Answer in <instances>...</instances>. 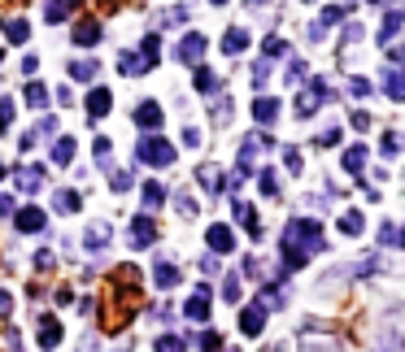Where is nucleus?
<instances>
[{
    "instance_id": "15",
    "label": "nucleus",
    "mask_w": 405,
    "mask_h": 352,
    "mask_svg": "<svg viewBox=\"0 0 405 352\" xmlns=\"http://www.w3.org/2000/svg\"><path fill=\"white\" fill-rule=\"evenodd\" d=\"M240 331H245V335H262V331H266V309L249 305L245 313H240Z\"/></svg>"
},
{
    "instance_id": "2",
    "label": "nucleus",
    "mask_w": 405,
    "mask_h": 352,
    "mask_svg": "<svg viewBox=\"0 0 405 352\" xmlns=\"http://www.w3.org/2000/svg\"><path fill=\"white\" fill-rule=\"evenodd\" d=\"M157 57H161V35L153 30V35H144L140 53H122V57H118V70H122L126 78H135V74H149V70L157 66Z\"/></svg>"
},
{
    "instance_id": "59",
    "label": "nucleus",
    "mask_w": 405,
    "mask_h": 352,
    "mask_svg": "<svg viewBox=\"0 0 405 352\" xmlns=\"http://www.w3.org/2000/svg\"><path fill=\"white\" fill-rule=\"evenodd\" d=\"M113 5H118V0H101V9H113Z\"/></svg>"
},
{
    "instance_id": "61",
    "label": "nucleus",
    "mask_w": 405,
    "mask_h": 352,
    "mask_svg": "<svg viewBox=\"0 0 405 352\" xmlns=\"http://www.w3.org/2000/svg\"><path fill=\"white\" fill-rule=\"evenodd\" d=\"M209 5H226V0H209Z\"/></svg>"
},
{
    "instance_id": "33",
    "label": "nucleus",
    "mask_w": 405,
    "mask_h": 352,
    "mask_svg": "<svg viewBox=\"0 0 405 352\" xmlns=\"http://www.w3.org/2000/svg\"><path fill=\"white\" fill-rule=\"evenodd\" d=\"M305 78H310V66H305L301 57H292V61H288V83H292V87H305Z\"/></svg>"
},
{
    "instance_id": "56",
    "label": "nucleus",
    "mask_w": 405,
    "mask_h": 352,
    "mask_svg": "<svg viewBox=\"0 0 405 352\" xmlns=\"http://www.w3.org/2000/svg\"><path fill=\"white\" fill-rule=\"evenodd\" d=\"M353 126H358V131H366V126H370V114H366V109H358V114H353Z\"/></svg>"
},
{
    "instance_id": "54",
    "label": "nucleus",
    "mask_w": 405,
    "mask_h": 352,
    "mask_svg": "<svg viewBox=\"0 0 405 352\" xmlns=\"http://www.w3.org/2000/svg\"><path fill=\"white\" fill-rule=\"evenodd\" d=\"M40 135H44V139H53V135H57V122H53V118H44V122H40Z\"/></svg>"
},
{
    "instance_id": "26",
    "label": "nucleus",
    "mask_w": 405,
    "mask_h": 352,
    "mask_svg": "<svg viewBox=\"0 0 405 352\" xmlns=\"http://www.w3.org/2000/svg\"><path fill=\"white\" fill-rule=\"evenodd\" d=\"M5 39H9V44H26V39H31L26 18H5Z\"/></svg>"
},
{
    "instance_id": "46",
    "label": "nucleus",
    "mask_w": 405,
    "mask_h": 352,
    "mask_svg": "<svg viewBox=\"0 0 405 352\" xmlns=\"http://www.w3.org/2000/svg\"><path fill=\"white\" fill-rule=\"evenodd\" d=\"M13 126V100L5 96V100H0V131H9Z\"/></svg>"
},
{
    "instance_id": "28",
    "label": "nucleus",
    "mask_w": 405,
    "mask_h": 352,
    "mask_svg": "<svg viewBox=\"0 0 405 352\" xmlns=\"http://www.w3.org/2000/svg\"><path fill=\"white\" fill-rule=\"evenodd\" d=\"M153 283H157V287H174V283H179V270H174L170 261L157 257V265H153Z\"/></svg>"
},
{
    "instance_id": "31",
    "label": "nucleus",
    "mask_w": 405,
    "mask_h": 352,
    "mask_svg": "<svg viewBox=\"0 0 405 352\" xmlns=\"http://www.w3.org/2000/svg\"><path fill=\"white\" fill-rule=\"evenodd\" d=\"M240 296H245V292H240V274H235V270H226V279H222V300H226V305H240Z\"/></svg>"
},
{
    "instance_id": "18",
    "label": "nucleus",
    "mask_w": 405,
    "mask_h": 352,
    "mask_svg": "<svg viewBox=\"0 0 405 352\" xmlns=\"http://www.w3.org/2000/svg\"><path fill=\"white\" fill-rule=\"evenodd\" d=\"M245 48H249V30L231 26V30H226V35H222V53H226V57H240V53H245Z\"/></svg>"
},
{
    "instance_id": "27",
    "label": "nucleus",
    "mask_w": 405,
    "mask_h": 352,
    "mask_svg": "<svg viewBox=\"0 0 405 352\" xmlns=\"http://www.w3.org/2000/svg\"><path fill=\"white\" fill-rule=\"evenodd\" d=\"M397 30H401V9H388V18H383V26H379V44L388 48L397 39Z\"/></svg>"
},
{
    "instance_id": "10",
    "label": "nucleus",
    "mask_w": 405,
    "mask_h": 352,
    "mask_svg": "<svg viewBox=\"0 0 405 352\" xmlns=\"http://www.w3.org/2000/svg\"><path fill=\"white\" fill-rule=\"evenodd\" d=\"M13 227H18L22 235H40V231H44V209L26 204V209H18V213H13Z\"/></svg>"
},
{
    "instance_id": "42",
    "label": "nucleus",
    "mask_w": 405,
    "mask_h": 352,
    "mask_svg": "<svg viewBox=\"0 0 405 352\" xmlns=\"http://www.w3.org/2000/svg\"><path fill=\"white\" fill-rule=\"evenodd\" d=\"M218 344H222L218 331H201V335H197V348H201V352H218Z\"/></svg>"
},
{
    "instance_id": "5",
    "label": "nucleus",
    "mask_w": 405,
    "mask_h": 352,
    "mask_svg": "<svg viewBox=\"0 0 405 352\" xmlns=\"http://www.w3.org/2000/svg\"><path fill=\"white\" fill-rule=\"evenodd\" d=\"M153 239H157V222H153L149 213L131 218V227H126V244H131V248H149Z\"/></svg>"
},
{
    "instance_id": "21",
    "label": "nucleus",
    "mask_w": 405,
    "mask_h": 352,
    "mask_svg": "<svg viewBox=\"0 0 405 352\" xmlns=\"http://www.w3.org/2000/svg\"><path fill=\"white\" fill-rule=\"evenodd\" d=\"M96 39H101V22H96V18H83V22L74 26V44H78V48H88V44H96Z\"/></svg>"
},
{
    "instance_id": "63",
    "label": "nucleus",
    "mask_w": 405,
    "mask_h": 352,
    "mask_svg": "<svg viewBox=\"0 0 405 352\" xmlns=\"http://www.w3.org/2000/svg\"><path fill=\"white\" fill-rule=\"evenodd\" d=\"M0 57H5V53H0Z\"/></svg>"
},
{
    "instance_id": "49",
    "label": "nucleus",
    "mask_w": 405,
    "mask_h": 352,
    "mask_svg": "<svg viewBox=\"0 0 405 352\" xmlns=\"http://www.w3.org/2000/svg\"><path fill=\"white\" fill-rule=\"evenodd\" d=\"M53 261H57V252H53V248H44V252H35V265H40V270H53Z\"/></svg>"
},
{
    "instance_id": "39",
    "label": "nucleus",
    "mask_w": 405,
    "mask_h": 352,
    "mask_svg": "<svg viewBox=\"0 0 405 352\" xmlns=\"http://www.w3.org/2000/svg\"><path fill=\"white\" fill-rule=\"evenodd\" d=\"M283 53H288V44H283V39H274V35H270V39H262V61L283 57Z\"/></svg>"
},
{
    "instance_id": "38",
    "label": "nucleus",
    "mask_w": 405,
    "mask_h": 352,
    "mask_svg": "<svg viewBox=\"0 0 405 352\" xmlns=\"http://www.w3.org/2000/svg\"><path fill=\"white\" fill-rule=\"evenodd\" d=\"M340 231H345V235H362V213L349 209L345 218H340Z\"/></svg>"
},
{
    "instance_id": "44",
    "label": "nucleus",
    "mask_w": 405,
    "mask_h": 352,
    "mask_svg": "<svg viewBox=\"0 0 405 352\" xmlns=\"http://www.w3.org/2000/svg\"><path fill=\"white\" fill-rule=\"evenodd\" d=\"M270 83V61H257L253 66V87H266Z\"/></svg>"
},
{
    "instance_id": "51",
    "label": "nucleus",
    "mask_w": 405,
    "mask_h": 352,
    "mask_svg": "<svg viewBox=\"0 0 405 352\" xmlns=\"http://www.w3.org/2000/svg\"><path fill=\"white\" fill-rule=\"evenodd\" d=\"M318 143H322V148H336V143H340V126H336V131H322Z\"/></svg>"
},
{
    "instance_id": "3",
    "label": "nucleus",
    "mask_w": 405,
    "mask_h": 352,
    "mask_svg": "<svg viewBox=\"0 0 405 352\" xmlns=\"http://www.w3.org/2000/svg\"><path fill=\"white\" fill-rule=\"evenodd\" d=\"M135 157H140L144 166H170V161H174V148H170L161 135H144V139L135 143Z\"/></svg>"
},
{
    "instance_id": "32",
    "label": "nucleus",
    "mask_w": 405,
    "mask_h": 352,
    "mask_svg": "<svg viewBox=\"0 0 405 352\" xmlns=\"http://www.w3.org/2000/svg\"><path fill=\"white\" fill-rule=\"evenodd\" d=\"M22 100H26L31 109H44V105H48V87H44V83H26V87H22Z\"/></svg>"
},
{
    "instance_id": "45",
    "label": "nucleus",
    "mask_w": 405,
    "mask_h": 352,
    "mask_svg": "<svg viewBox=\"0 0 405 352\" xmlns=\"http://www.w3.org/2000/svg\"><path fill=\"white\" fill-rule=\"evenodd\" d=\"M283 166L288 174H301V148H283Z\"/></svg>"
},
{
    "instance_id": "7",
    "label": "nucleus",
    "mask_w": 405,
    "mask_h": 352,
    "mask_svg": "<svg viewBox=\"0 0 405 352\" xmlns=\"http://www.w3.org/2000/svg\"><path fill=\"white\" fill-rule=\"evenodd\" d=\"M205 35H201V30H188V35L179 39V61H183V66H201V57H205Z\"/></svg>"
},
{
    "instance_id": "50",
    "label": "nucleus",
    "mask_w": 405,
    "mask_h": 352,
    "mask_svg": "<svg viewBox=\"0 0 405 352\" xmlns=\"http://www.w3.org/2000/svg\"><path fill=\"white\" fill-rule=\"evenodd\" d=\"M183 148H201V131H197V126H188V131H183Z\"/></svg>"
},
{
    "instance_id": "12",
    "label": "nucleus",
    "mask_w": 405,
    "mask_h": 352,
    "mask_svg": "<svg viewBox=\"0 0 405 352\" xmlns=\"http://www.w3.org/2000/svg\"><path fill=\"white\" fill-rule=\"evenodd\" d=\"M61 335H66V331H61V322H57L53 313H44V317H40V348H44V352H57Z\"/></svg>"
},
{
    "instance_id": "6",
    "label": "nucleus",
    "mask_w": 405,
    "mask_h": 352,
    "mask_svg": "<svg viewBox=\"0 0 405 352\" xmlns=\"http://www.w3.org/2000/svg\"><path fill=\"white\" fill-rule=\"evenodd\" d=\"M13 183H18V191L35 196V191L48 187V174H44V166H18V170H13Z\"/></svg>"
},
{
    "instance_id": "43",
    "label": "nucleus",
    "mask_w": 405,
    "mask_h": 352,
    "mask_svg": "<svg viewBox=\"0 0 405 352\" xmlns=\"http://www.w3.org/2000/svg\"><path fill=\"white\" fill-rule=\"evenodd\" d=\"M174 209H179L183 218H197V200H192L188 191H179V196H174Z\"/></svg>"
},
{
    "instance_id": "58",
    "label": "nucleus",
    "mask_w": 405,
    "mask_h": 352,
    "mask_svg": "<svg viewBox=\"0 0 405 352\" xmlns=\"http://www.w3.org/2000/svg\"><path fill=\"white\" fill-rule=\"evenodd\" d=\"M201 270L205 274H218V257H201Z\"/></svg>"
},
{
    "instance_id": "22",
    "label": "nucleus",
    "mask_w": 405,
    "mask_h": 352,
    "mask_svg": "<svg viewBox=\"0 0 405 352\" xmlns=\"http://www.w3.org/2000/svg\"><path fill=\"white\" fill-rule=\"evenodd\" d=\"M109 235H113L109 222H92V227L83 231V244H88V248H105V244H109Z\"/></svg>"
},
{
    "instance_id": "41",
    "label": "nucleus",
    "mask_w": 405,
    "mask_h": 352,
    "mask_svg": "<svg viewBox=\"0 0 405 352\" xmlns=\"http://www.w3.org/2000/svg\"><path fill=\"white\" fill-rule=\"evenodd\" d=\"M188 348V340H179V335H161L157 340V352H183Z\"/></svg>"
},
{
    "instance_id": "29",
    "label": "nucleus",
    "mask_w": 405,
    "mask_h": 352,
    "mask_svg": "<svg viewBox=\"0 0 405 352\" xmlns=\"http://www.w3.org/2000/svg\"><path fill=\"white\" fill-rule=\"evenodd\" d=\"M53 209H57V213H78V191L61 187L57 196H53Z\"/></svg>"
},
{
    "instance_id": "30",
    "label": "nucleus",
    "mask_w": 405,
    "mask_h": 352,
    "mask_svg": "<svg viewBox=\"0 0 405 352\" xmlns=\"http://www.w3.org/2000/svg\"><path fill=\"white\" fill-rule=\"evenodd\" d=\"M161 204H166V187L161 183H144V209H161Z\"/></svg>"
},
{
    "instance_id": "37",
    "label": "nucleus",
    "mask_w": 405,
    "mask_h": 352,
    "mask_svg": "<svg viewBox=\"0 0 405 352\" xmlns=\"http://www.w3.org/2000/svg\"><path fill=\"white\" fill-rule=\"evenodd\" d=\"M345 18H349L345 5H327V9H322V22H318V26H336V22H345Z\"/></svg>"
},
{
    "instance_id": "23",
    "label": "nucleus",
    "mask_w": 405,
    "mask_h": 352,
    "mask_svg": "<svg viewBox=\"0 0 405 352\" xmlns=\"http://www.w3.org/2000/svg\"><path fill=\"white\" fill-rule=\"evenodd\" d=\"M96 74H101V61H96V57H92V61H88V57H83V61H70V78H78V83H92Z\"/></svg>"
},
{
    "instance_id": "35",
    "label": "nucleus",
    "mask_w": 405,
    "mask_h": 352,
    "mask_svg": "<svg viewBox=\"0 0 405 352\" xmlns=\"http://www.w3.org/2000/svg\"><path fill=\"white\" fill-rule=\"evenodd\" d=\"M257 191H262V196H279V174L262 170V174H257Z\"/></svg>"
},
{
    "instance_id": "24",
    "label": "nucleus",
    "mask_w": 405,
    "mask_h": 352,
    "mask_svg": "<svg viewBox=\"0 0 405 352\" xmlns=\"http://www.w3.org/2000/svg\"><path fill=\"white\" fill-rule=\"evenodd\" d=\"M383 91L392 96V100H405V78H401L397 66H388V70H383Z\"/></svg>"
},
{
    "instance_id": "25",
    "label": "nucleus",
    "mask_w": 405,
    "mask_h": 352,
    "mask_svg": "<svg viewBox=\"0 0 405 352\" xmlns=\"http://www.w3.org/2000/svg\"><path fill=\"white\" fill-rule=\"evenodd\" d=\"M53 161H57L61 170H66V166L74 161V139H70V135H61V139H53Z\"/></svg>"
},
{
    "instance_id": "11",
    "label": "nucleus",
    "mask_w": 405,
    "mask_h": 352,
    "mask_svg": "<svg viewBox=\"0 0 405 352\" xmlns=\"http://www.w3.org/2000/svg\"><path fill=\"white\" fill-rule=\"evenodd\" d=\"M183 313L192 317V322H209V287H197V292L188 296V305H183Z\"/></svg>"
},
{
    "instance_id": "19",
    "label": "nucleus",
    "mask_w": 405,
    "mask_h": 352,
    "mask_svg": "<svg viewBox=\"0 0 405 352\" xmlns=\"http://www.w3.org/2000/svg\"><path fill=\"white\" fill-rule=\"evenodd\" d=\"M222 179H226V174H222V166H214V161H205V166L197 170V183L209 187V191H222Z\"/></svg>"
},
{
    "instance_id": "4",
    "label": "nucleus",
    "mask_w": 405,
    "mask_h": 352,
    "mask_svg": "<svg viewBox=\"0 0 405 352\" xmlns=\"http://www.w3.org/2000/svg\"><path fill=\"white\" fill-rule=\"evenodd\" d=\"M327 96H331L327 83H305V87L297 91V105H292V109H297V118H301V122H305V118H314V114H318V105L327 100Z\"/></svg>"
},
{
    "instance_id": "48",
    "label": "nucleus",
    "mask_w": 405,
    "mask_h": 352,
    "mask_svg": "<svg viewBox=\"0 0 405 352\" xmlns=\"http://www.w3.org/2000/svg\"><path fill=\"white\" fill-rule=\"evenodd\" d=\"M349 96H358V100L370 96V78H349Z\"/></svg>"
},
{
    "instance_id": "62",
    "label": "nucleus",
    "mask_w": 405,
    "mask_h": 352,
    "mask_svg": "<svg viewBox=\"0 0 405 352\" xmlns=\"http://www.w3.org/2000/svg\"><path fill=\"white\" fill-rule=\"evenodd\" d=\"M266 352H279V348H266Z\"/></svg>"
},
{
    "instance_id": "17",
    "label": "nucleus",
    "mask_w": 405,
    "mask_h": 352,
    "mask_svg": "<svg viewBox=\"0 0 405 352\" xmlns=\"http://www.w3.org/2000/svg\"><path fill=\"white\" fill-rule=\"evenodd\" d=\"M231 209H235V218H240V222H245V231H249L253 239H262V222H257V209H253V204H245V200H235Z\"/></svg>"
},
{
    "instance_id": "55",
    "label": "nucleus",
    "mask_w": 405,
    "mask_h": 352,
    "mask_svg": "<svg viewBox=\"0 0 405 352\" xmlns=\"http://www.w3.org/2000/svg\"><path fill=\"white\" fill-rule=\"evenodd\" d=\"M9 313H13V296L0 292V317H9Z\"/></svg>"
},
{
    "instance_id": "40",
    "label": "nucleus",
    "mask_w": 405,
    "mask_h": 352,
    "mask_svg": "<svg viewBox=\"0 0 405 352\" xmlns=\"http://www.w3.org/2000/svg\"><path fill=\"white\" fill-rule=\"evenodd\" d=\"M109 183H113V191H131V187H135V174H131V170H113Z\"/></svg>"
},
{
    "instance_id": "60",
    "label": "nucleus",
    "mask_w": 405,
    "mask_h": 352,
    "mask_svg": "<svg viewBox=\"0 0 405 352\" xmlns=\"http://www.w3.org/2000/svg\"><path fill=\"white\" fill-rule=\"evenodd\" d=\"M0 179H5V161H0Z\"/></svg>"
},
{
    "instance_id": "16",
    "label": "nucleus",
    "mask_w": 405,
    "mask_h": 352,
    "mask_svg": "<svg viewBox=\"0 0 405 352\" xmlns=\"http://www.w3.org/2000/svg\"><path fill=\"white\" fill-rule=\"evenodd\" d=\"M192 83H197V91H201V96H218V91H222V78H218L214 70H205V66H197Z\"/></svg>"
},
{
    "instance_id": "53",
    "label": "nucleus",
    "mask_w": 405,
    "mask_h": 352,
    "mask_svg": "<svg viewBox=\"0 0 405 352\" xmlns=\"http://www.w3.org/2000/svg\"><path fill=\"white\" fill-rule=\"evenodd\" d=\"M96 161L109 166V139H96Z\"/></svg>"
},
{
    "instance_id": "8",
    "label": "nucleus",
    "mask_w": 405,
    "mask_h": 352,
    "mask_svg": "<svg viewBox=\"0 0 405 352\" xmlns=\"http://www.w3.org/2000/svg\"><path fill=\"white\" fill-rule=\"evenodd\" d=\"M205 244H209V252H235V231L214 222V227L205 231Z\"/></svg>"
},
{
    "instance_id": "47",
    "label": "nucleus",
    "mask_w": 405,
    "mask_h": 352,
    "mask_svg": "<svg viewBox=\"0 0 405 352\" xmlns=\"http://www.w3.org/2000/svg\"><path fill=\"white\" fill-rule=\"evenodd\" d=\"M379 239H383V244H401V231H397V222H383V227H379Z\"/></svg>"
},
{
    "instance_id": "20",
    "label": "nucleus",
    "mask_w": 405,
    "mask_h": 352,
    "mask_svg": "<svg viewBox=\"0 0 405 352\" xmlns=\"http://www.w3.org/2000/svg\"><path fill=\"white\" fill-rule=\"evenodd\" d=\"M78 5H83V0H48L44 18H48V22L57 26V22H66V18H70V9H78Z\"/></svg>"
},
{
    "instance_id": "57",
    "label": "nucleus",
    "mask_w": 405,
    "mask_h": 352,
    "mask_svg": "<svg viewBox=\"0 0 405 352\" xmlns=\"http://www.w3.org/2000/svg\"><path fill=\"white\" fill-rule=\"evenodd\" d=\"M13 213V196H5V191H0V218H9Z\"/></svg>"
},
{
    "instance_id": "34",
    "label": "nucleus",
    "mask_w": 405,
    "mask_h": 352,
    "mask_svg": "<svg viewBox=\"0 0 405 352\" xmlns=\"http://www.w3.org/2000/svg\"><path fill=\"white\" fill-rule=\"evenodd\" d=\"M362 166H366V148H362V143H353V148L345 152V170L349 174H362Z\"/></svg>"
},
{
    "instance_id": "36",
    "label": "nucleus",
    "mask_w": 405,
    "mask_h": 352,
    "mask_svg": "<svg viewBox=\"0 0 405 352\" xmlns=\"http://www.w3.org/2000/svg\"><path fill=\"white\" fill-rule=\"evenodd\" d=\"M379 152L392 161V157H401V135L397 131H383V139H379Z\"/></svg>"
},
{
    "instance_id": "14",
    "label": "nucleus",
    "mask_w": 405,
    "mask_h": 352,
    "mask_svg": "<svg viewBox=\"0 0 405 352\" xmlns=\"http://www.w3.org/2000/svg\"><path fill=\"white\" fill-rule=\"evenodd\" d=\"M161 118H166V114H161V105H157V100H144V105L135 109V122L144 126V131H157Z\"/></svg>"
},
{
    "instance_id": "52",
    "label": "nucleus",
    "mask_w": 405,
    "mask_h": 352,
    "mask_svg": "<svg viewBox=\"0 0 405 352\" xmlns=\"http://www.w3.org/2000/svg\"><path fill=\"white\" fill-rule=\"evenodd\" d=\"M245 274H249V279H262V261H257V257H245Z\"/></svg>"
},
{
    "instance_id": "1",
    "label": "nucleus",
    "mask_w": 405,
    "mask_h": 352,
    "mask_svg": "<svg viewBox=\"0 0 405 352\" xmlns=\"http://www.w3.org/2000/svg\"><path fill=\"white\" fill-rule=\"evenodd\" d=\"M322 248H327V239H322V227H318L314 218L288 222V231H283V257H288V270H301L310 257H318Z\"/></svg>"
},
{
    "instance_id": "13",
    "label": "nucleus",
    "mask_w": 405,
    "mask_h": 352,
    "mask_svg": "<svg viewBox=\"0 0 405 352\" xmlns=\"http://www.w3.org/2000/svg\"><path fill=\"white\" fill-rule=\"evenodd\" d=\"M253 118H257V126H270V122H279V100H274V96H257V105H253Z\"/></svg>"
},
{
    "instance_id": "9",
    "label": "nucleus",
    "mask_w": 405,
    "mask_h": 352,
    "mask_svg": "<svg viewBox=\"0 0 405 352\" xmlns=\"http://www.w3.org/2000/svg\"><path fill=\"white\" fill-rule=\"evenodd\" d=\"M109 109H113V91L109 87H92L88 91V122H101Z\"/></svg>"
}]
</instances>
